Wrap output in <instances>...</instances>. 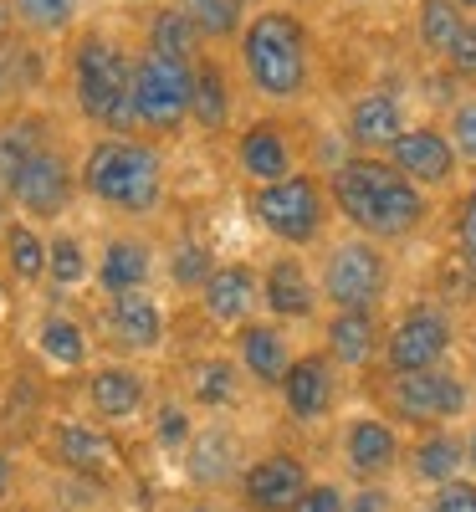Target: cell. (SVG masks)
<instances>
[{
	"label": "cell",
	"mask_w": 476,
	"mask_h": 512,
	"mask_svg": "<svg viewBox=\"0 0 476 512\" xmlns=\"http://www.w3.org/2000/svg\"><path fill=\"white\" fill-rule=\"evenodd\" d=\"M466 472H476V425L466 431Z\"/></svg>",
	"instance_id": "obj_51"
},
{
	"label": "cell",
	"mask_w": 476,
	"mask_h": 512,
	"mask_svg": "<svg viewBox=\"0 0 476 512\" xmlns=\"http://www.w3.org/2000/svg\"><path fill=\"white\" fill-rule=\"evenodd\" d=\"M446 72L461 77V82H476V16H466L461 36H456V47L446 52Z\"/></svg>",
	"instance_id": "obj_44"
},
{
	"label": "cell",
	"mask_w": 476,
	"mask_h": 512,
	"mask_svg": "<svg viewBox=\"0 0 476 512\" xmlns=\"http://www.w3.org/2000/svg\"><path fill=\"white\" fill-rule=\"evenodd\" d=\"M246 216L256 221L262 236H272L282 251H297V256L323 251L333 226H338L323 169H297L287 180L251 185L246 190Z\"/></svg>",
	"instance_id": "obj_5"
},
{
	"label": "cell",
	"mask_w": 476,
	"mask_h": 512,
	"mask_svg": "<svg viewBox=\"0 0 476 512\" xmlns=\"http://www.w3.org/2000/svg\"><path fill=\"white\" fill-rule=\"evenodd\" d=\"M190 93H195V67L169 62L159 52L134 57V134L154 144H180L190 128Z\"/></svg>",
	"instance_id": "obj_7"
},
{
	"label": "cell",
	"mask_w": 476,
	"mask_h": 512,
	"mask_svg": "<svg viewBox=\"0 0 476 512\" xmlns=\"http://www.w3.org/2000/svg\"><path fill=\"white\" fill-rule=\"evenodd\" d=\"M11 216H16V205H11V190L0 185V236H6V226H11Z\"/></svg>",
	"instance_id": "obj_48"
},
{
	"label": "cell",
	"mask_w": 476,
	"mask_h": 512,
	"mask_svg": "<svg viewBox=\"0 0 476 512\" xmlns=\"http://www.w3.org/2000/svg\"><path fill=\"white\" fill-rule=\"evenodd\" d=\"M323 180H328V195H333L338 226L354 231V236H369L389 251L410 246L415 236L430 231V221H436V195H425L384 154L349 149L338 164L323 169Z\"/></svg>",
	"instance_id": "obj_1"
},
{
	"label": "cell",
	"mask_w": 476,
	"mask_h": 512,
	"mask_svg": "<svg viewBox=\"0 0 476 512\" xmlns=\"http://www.w3.org/2000/svg\"><path fill=\"white\" fill-rule=\"evenodd\" d=\"M405 128H410L405 98L389 93V88H364V93H354L349 108H343V139L359 154H389V144H395Z\"/></svg>",
	"instance_id": "obj_28"
},
{
	"label": "cell",
	"mask_w": 476,
	"mask_h": 512,
	"mask_svg": "<svg viewBox=\"0 0 476 512\" xmlns=\"http://www.w3.org/2000/svg\"><path fill=\"white\" fill-rule=\"evenodd\" d=\"M236 103H241V77L221 52H205L195 62V93H190V128L205 139L236 134Z\"/></svg>",
	"instance_id": "obj_26"
},
{
	"label": "cell",
	"mask_w": 476,
	"mask_h": 512,
	"mask_svg": "<svg viewBox=\"0 0 476 512\" xmlns=\"http://www.w3.org/2000/svg\"><path fill=\"white\" fill-rule=\"evenodd\" d=\"M338 379L343 369L323 354V349H302L292 359V369L282 374L277 384V405L292 425H302V431H313V425H323L333 410H338Z\"/></svg>",
	"instance_id": "obj_20"
},
{
	"label": "cell",
	"mask_w": 476,
	"mask_h": 512,
	"mask_svg": "<svg viewBox=\"0 0 476 512\" xmlns=\"http://www.w3.org/2000/svg\"><path fill=\"white\" fill-rule=\"evenodd\" d=\"M308 482H313V472L302 461V451L267 446L246 461V472L236 482V507L241 512H292L297 497L308 492Z\"/></svg>",
	"instance_id": "obj_18"
},
{
	"label": "cell",
	"mask_w": 476,
	"mask_h": 512,
	"mask_svg": "<svg viewBox=\"0 0 476 512\" xmlns=\"http://www.w3.org/2000/svg\"><path fill=\"white\" fill-rule=\"evenodd\" d=\"M175 512H241V507H226L221 497H190V502H180Z\"/></svg>",
	"instance_id": "obj_47"
},
{
	"label": "cell",
	"mask_w": 476,
	"mask_h": 512,
	"mask_svg": "<svg viewBox=\"0 0 476 512\" xmlns=\"http://www.w3.org/2000/svg\"><path fill=\"white\" fill-rule=\"evenodd\" d=\"M246 446H241V431L226 420V415H205L195 425L190 446L180 451V477L195 497H221V492H236L241 472H246Z\"/></svg>",
	"instance_id": "obj_13"
},
{
	"label": "cell",
	"mask_w": 476,
	"mask_h": 512,
	"mask_svg": "<svg viewBox=\"0 0 476 512\" xmlns=\"http://www.w3.org/2000/svg\"><path fill=\"white\" fill-rule=\"evenodd\" d=\"M318 333H323L318 349L343 374L374 369L379 354H384V313H374V308H328L318 318Z\"/></svg>",
	"instance_id": "obj_25"
},
{
	"label": "cell",
	"mask_w": 476,
	"mask_h": 512,
	"mask_svg": "<svg viewBox=\"0 0 476 512\" xmlns=\"http://www.w3.org/2000/svg\"><path fill=\"white\" fill-rule=\"evenodd\" d=\"M82 200L113 226H154L169 205V149L139 134H93L77 154Z\"/></svg>",
	"instance_id": "obj_2"
},
{
	"label": "cell",
	"mask_w": 476,
	"mask_h": 512,
	"mask_svg": "<svg viewBox=\"0 0 476 512\" xmlns=\"http://www.w3.org/2000/svg\"><path fill=\"white\" fill-rule=\"evenodd\" d=\"M11 11H16V26L31 36V41H67L82 21V11H88V0H11Z\"/></svg>",
	"instance_id": "obj_36"
},
{
	"label": "cell",
	"mask_w": 476,
	"mask_h": 512,
	"mask_svg": "<svg viewBox=\"0 0 476 512\" xmlns=\"http://www.w3.org/2000/svg\"><path fill=\"white\" fill-rule=\"evenodd\" d=\"M200 410L185 400V395H159L154 400V410H149V436H154V446L164 451V456H175L180 461V451L190 446V436H195V420Z\"/></svg>",
	"instance_id": "obj_39"
},
{
	"label": "cell",
	"mask_w": 476,
	"mask_h": 512,
	"mask_svg": "<svg viewBox=\"0 0 476 512\" xmlns=\"http://www.w3.org/2000/svg\"><path fill=\"white\" fill-rule=\"evenodd\" d=\"M16 492H21V461L11 446H0V512L16 502Z\"/></svg>",
	"instance_id": "obj_46"
},
{
	"label": "cell",
	"mask_w": 476,
	"mask_h": 512,
	"mask_svg": "<svg viewBox=\"0 0 476 512\" xmlns=\"http://www.w3.org/2000/svg\"><path fill=\"white\" fill-rule=\"evenodd\" d=\"M215 267H221V256H215V246H210L205 236H180V241H169V246H164L159 277L175 287L180 297H195V292L210 282Z\"/></svg>",
	"instance_id": "obj_35"
},
{
	"label": "cell",
	"mask_w": 476,
	"mask_h": 512,
	"mask_svg": "<svg viewBox=\"0 0 476 512\" xmlns=\"http://www.w3.org/2000/svg\"><path fill=\"white\" fill-rule=\"evenodd\" d=\"M241 6H267V0H241Z\"/></svg>",
	"instance_id": "obj_53"
},
{
	"label": "cell",
	"mask_w": 476,
	"mask_h": 512,
	"mask_svg": "<svg viewBox=\"0 0 476 512\" xmlns=\"http://www.w3.org/2000/svg\"><path fill=\"white\" fill-rule=\"evenodd\" d=\"M405 436L379 410H354L338 431V466L349 482H389L405 466Z\"/></svg>",
	"instance_id": "obj_16"
},
{
	"label": "cell",
	"mask_w": 476,
	"mask_h": 512,
	"mask_svg": "<svg viewBox=\"0 0 476 512\" xmlns=\"http://www.w3.org/2000/svg\"><path fill=\"white\" fill-rule=\"evenodd\" d=\"M246 374H241V364L231 359V349L221 354V349H210V354H190L185 364H180V395L200 410V415H231V410H241V400H246Z\"/></svg>",
	"instance_id": "obj_27"
},
{
	"label": "cell",
	"mask_w": 476,
	"mask_h": 512,
	"mask_svg": "<svg viewBox=\"0 0 476 512\" xmlns=\"http://www.w3.org/2000/svg\"><path fill=\"white\" fill-rule=\"evenodd\" d=\"M231 164H236V175L241 185H272V180H287L302 169V149L292 139V123L282 113H256L246 123H236V134H231Z\"/></svg>",
	"instance_id": "obj_15"
},
{
	"label": "cell",
	"mask_w": 476,
	"mask_h": 512,
	"mask_svg": "<svg viewBox=\"0 0 476 512\" xmlns=\"http://www.w3.org/2000/svg\"><path fill=\"white\" fill-rule=\"evenodd\" d=\"M31 349L52 374H88L98 364V333L67 303H47L31 323Z\"/></svg>",
	"instance_id": "obj_21"
},
{
	"label": "cell",
	"mask_w": 476,
	"mask_h": 512,
	"mask_svg": "<svg viewBox=\"0 0 476 512\" xmlns=\"http://www.w3.org/2000/svg\"><path fill=\"white\" fill-rule=\"evenodd\" d=\"M282 6H308V0H282Z\"/></svg>",
	"instance_id": "obj_54"
},
{
	"label": "cell",
	"mask_w": 476,
	"mask_h": 512,
	"mask_svg": "<svg viewBox=\"0 0 476 512\" xmlns=\"http://www.w3.org/2000/svg\"><path fill=\"white\" fill-rule=\"evenodd\" d=\"M62 134H67L62 118L52 108H41V103H21L11 113H0V185L11 190V180L21 175V169Z\"/></svg>",
	"instance_id": "obj_29"
},
{
	"label": "cell",
	"mask_w": 476,
	"mask_h": 512,
	"mask_svg": "<svg viewBox=\"0 0 476 512\" xmlns=\"http://www.w3.org/2000/svg\"><path fill=\"white\" fill-rule=\"evenodd\" d=\"M451 236H456V267H461L466 282L476 287V180H471V185L461 190V200H456Z\"/></svg>",
	"instance_id": "obj_40"
},
{
	"label": "cell",
	"mask_w": 476,
	"mask_h": 512,
	"mask_svg": "<svg viewBox=\"0 0 476 512\" xmlns=\"http://www.w3.org/2000/svg\"><path fill=\"white\" fill-rule=\"evenodd\" d=\"M318 292H323V313L328 308H374L384 313L389 292H395V251L369 241V236H328V246L313 262Z\"/></svg>",
	"instance_id": "obj_6"
},
{
	"label": "cell",
	"mask_w": 476,
	"mask_h": 512,
	"mask_svg": "<svg viewBox=\"0 0 476 512\" xmlns=\"http://www.w3.org/2000/svg\"><path fill=\"white\" fill-rule=\"evenodd\" d=\"M11 297H16V287H11V277H6V267H0V313L11 308Z\"/></svg>",
	"instance_id": "obj_50"
},
{
	"label": "cell",
	"mask_w": 476,
	"mask_h": 512,
	"mask_svg": "<svg viewBox=\"0 0 476 512\" xmlns=\"http://www.w3.org/2000/svg\"><path fill=\"white\" fill-rule=\"evenodd\" d=\"M47 256H52V231L26 216H11L0 236V267H6L16 292H47Z\"/></svg>",
	"instance_id": "obj_30"
},
{
	"label": "cell",
	"mask_w": 476,
	"mask_h": 512,
	"mask_svg": "<svg viewBox=\"0 0 476 512\" xmlns=\"http://www.w3.org/2000/svg\"><path fill=\"white\" fill-rule=\"evenodd\" d=\"M93 287V241L82 236L77 226H52V256H47V292L52 303L62 297H77Z\"/></svg>",
	"instance_id": "obj_34"
},
{
	"label": "cell",
	"mask_w": 476,
	"mask_h": 512,
	"mask_svg": "<svg viewBox=\"0 0 476 512\" xmlns=\"http://www.w3.org/2000/svg\"><path fill=\"white\" fill-rule=\"evenodd\" d=\"M159 262H164V246L144 226H113L93 246V292L113 297V292L154 287L159 282Z\"/></svg>",
	"instance_id": "obj_17"
},
{
	"label": "cell",
	"mask_w": 476,
	"mask_h": 512,
	"mask_svg": "<svg viewBox=\"0 0 476 512\" xmlns=\"http://www.w3.org/2000/svg\"><path fill=\"white\" fill-rule=\"evenodd\" d=\"M461 26H466V11L456 6V0H415V47L430 62H446Z\"/></svg>",
	"instance_id": "obj_37"
},
{
	"label": "cell",
	"mask_w": 476,
	"mask_h": 512,
	"mask_svg": "<svg viewBox=\"0 0 476 512\" xmlns=\"http://www.w3.org/2000/svg\"><path fill=\"white\" fill-rule=\"evenodd\" d=\"M456 6H461V11H466V16H471V11H476V0H456Z\"/></svg>",
	"instance_id": "obj_52"
},
{
	"label": "cell",
	"mask_w": 476,
	"mask_h": 512,
	"mask_svg": "<svg viewBox=\"0 0 476 512\" xmlns=\"http://www.w3.org/2000/svg\"><path fill=\"white\" fill-rule=\"evenodd\" d=\"M349 512H395V487L389 482H354Z\"/></svg>",
	"instance_id": "obj_45"
},
{
	"label": "cell",
	"mask_w": 476,
	"mask_h": 512,
	"mask_svg": "<svg viewBox=\"0 0 476 512\" xmlns=\"http://www.w3.org/2000/svg\"><path fill=\"white\" fill-rule=\"evenodd\" d=\"M456 354V318L436 297H415L395 318L384 323V374H420V369H441Z\"/></svg>",
	"instance_id": "obj_9"
},
{
	"label": "cell",
	"mask_w": 476,
	"mask_h": 512,
	"mask_svg": "<svg viewBox=\"0 0 476 512\" xmlns=\"http://www.w3.org/2000/svg\"><path fill=\"white\" fill-rule=\"evenodd\" d=\"M93 333L113 359H159L169 344V308L154 287L98 297Z\"/></svg>",
	"instance_id": "obj_11"
},
{
	"label": "cell",
	"mask_w": 476,
	"mask_h": 512,
	"mask_svg": "<svg viewBox=\"0 0 476 512\" xmlns=\"http://www.w3.org/2000/svg\"><path fill=\"white\" fill-rule=\"evenodd\" d=\"M6 512H11V507H6Z\"/></svg>",
	"instance_id": "obj_55"
},
{
	"label": "cell",
	"mask_w": 476,
	"mask_h": 512,
	"mask_svg": "<svg viewBox=\"0 0 476 512\" xmlns=\"http://www.w3.org/2000/svg\"><path fill=\"white\" fill-rule=\"evenodd\" d=\"M195 308L210 328H221V333L262 318V267L241 262V256L236 262H221L210 272V282L195 292Z\"/></svg>",
	"instance_id": "obj_24"
},
{
	"label": "cell",
	"mask_w": 476,
	"mask_h": 512,
	"mask_svg": "<svg viewBox=\"0 0 476 512\" xmlns=\"http://www.w3.org/2000/svg\"><path fill=\"white\" fill-rule=\"evenodd\" d=\"M77 154L72 139H52L47 149H41L21 175L11 180V205H16V216L36 221V226H62L72 216V205L82 200V175H77Z\"/></svg>",
	"instance_id": "obj_10"
},
{
	"label": "cell",
	"mask_w": 476,
	"mask_h": 512,
	"mask_svg": "<svg viewBox=\"0 0 476 512\" xmlns=\"http://www.w3.org/2000/svg\"><path fill=\"white\" fill-rule=\"evenodd\" d=\"M297 354L302 349L292 344V328L267 318V313L241 323V328H231V359L241 364L251 390H262V395H277V384H282V374L292 369Z\"/></svg>",
	"instance_id": "obj_22"
},
{
	"label": "cell",
	"mask_w": 476,
	"mask_h": 512,
	"mask_svg": "<svg viewBox=\"0 0 476 512\" xmlns=\"http://www.w3.org/2000/svg\"><path fill=\"white\" fill-rule=\"evenodd\" d=\"M185 16L195 21L200 41L210 52H221V47H236L246 21H251V6H241V0H180Z\"/></svg>",
	"instance_id": "obj_38"
},
{
	"label": "cell",
	"mask_w": 476,
	"mask_h": 512,
	"mask_svg": "<svg viewBox=\"0 0 476 512\" xmlns=\"http://www.w3.org/2000/svg\"><path fill=\"white\" fill-rule=\"evenodd\" d=\"M139 47H144V52H159V57H169V62H185V67H195V62L210 52L205 41H200V31H195V21L185 16L180 0H159V6L144 11Z\"/></svg>",
	"instance_id": "obj_32"
},
{
	"label": "cell",
	"mask_w": 476,
	"mask_h": 512,
	"mask_svg": "<svg viewBox=\"0 0 476 512\" xmlns=\"http://www.w3.org/2000/svg\"><path fill=\"white\" fill-rule=\"evenodd\" d=\"M41 88H47V41H31L26 31L0 41V113L31 103Z\"/></svg>",
	"instance_id": "obj_31"
},
{
	"label": "cell",
	"mask_w": 476,
	"mask_h": 512,
	"mask_svg": "<svg viewBox=\"0 0 476 512\" xmlns=\"http://www.w3.org/2000/svg\"><path fill=\"white\" fill-rule=\"evenodd\" d=\"M134 57L139 47L103 21H82L62 41L67 103L93 134H134Z\"/></svg>",
	"instance_id": "obj_4"
},
{
	"label": "cell",
	"mask_w": 476,
	"mask_h": 512,
	"mask_svg": "<svg viewBox=\"0 0 476 512\" xmlns=\"http://www.w3.org/2000/svg\"><path fill=\"white\" fill-rule=\"evenodd\" d=\"M313 72H318V36L313 21L297 6L267 0L256 6L241 41H236V77L241 93H251L262 108L287 113L313 93Z\"/></svg>",
	"instance_id": "obj_3"
},
{
	"label": "cell",
	"mask_w": 476,
	"mask_h": 512,
	"mask_svg": "<svg viewBox=\"0 0 476 512\" xmlns=\"http://www.w3.org/2000/svg\"><path fill=\"white\" fill-rule=\"evenodd\" d=\"M292 512H349V487L333 482V477H313Z\"/></svg>",
	"instance_id": "obj_43"
},
{
	"label": "cell",
	"mask_w": 476,
	"mask_h": 512,
	"mask_svg": "<svg viewBox=\"0 0 476 512\" xmlns=\"http://www.w3.org/2000/svg\"><path fill=\"white\" fill-rule=\"evenodd\" d=\"M384 159L395 164L400 175H410L425 195H451L461 185V154L446 134V123H410L405 134L389 144Z\"/></svg>",
	"instance_id": "obj_19"
},
{
	"label": "cell",
	"mask_w": 476,
	"mask_h": 512,
	"mask_svg": "<svg viewBox=\"0 0 476 512\" xmlns=\"http://www.w3.org/2000/svg\"><path fill=\"white\" fill-rule=\"evenodd\" d=\"M103 6H118V11H149L159 0H103Z\"/></svg>",
	"instance_id": "obj_49"
},
{
	"label": "cell",
	"mask_w": 476,
	"mask_h": 512,
	"mask_svg": "<svg viewBox=\"0 0 476 512\" xmlns=\"http://www.w3.org/2000/svg\"><path fill=\"white\" fill-rule=\"evenodd\" d=\"M384 410L395 425L436 431V425H451L471 410V384L451 364L420 369V374H384Z\"/></svg>",
	"instance_id": "obj_12"
},
{
	"label": "cell",
	"mask_w": 476,
	"mask_h": 512,
	"mask_svg": "<svg viewBox=\"0 0 476 512\" xmlns=\"http://www.w3.org/2000/svg\"><path fill=\"white\" fill-rule=\"evenodd\" d=\"M154 400H159V390L139 359H98L82 374V405H88L93 420L113 425V431L144 420L154 410Z\"/></svg>",
	"instance_id": "obj_14"
},
{
	"label": "cell",
	"mask_w": 476,
	"mask_h": 512,
	"mask_svg": "<svg viewBox=\"0 0 476 512\" xmlns=\"http://www.w3.org/2000/svg\"><path fill=\"white\" fill-rule=\"evenodd\" d=\"M41 451L57 466L62 477H77V482H93V487H108L123 477V441L113 425L93 420V415H52L41 425Z\"/></svg>",
	"instance_id": "obj_8"
},
{
	"label": "cell",
	"mask_w": 476,
	"mask_h": 512,
	"mask_svg": "<svg viewBox=\"0 0 476 512\" xmlns=\"http://www.w3.org/2000/svg\"><path fill=\"white\" fill-rule=\"evenodd\" d=\"M420 512H476V477H456L441 487H425V507Z\"/></svg>",
	"instance_id": "obj_42"
},
{
	"label": "cell",
	"mask_w": 476,
	"mask_h": 512,
	"mask_svg": "<svg viewBox=\"0 0 476 512\" xmlns=\"http://www.w3.org/2000/svg\"><path fill=\"white\" fill-rule=\"evenodd\" d=\"M262 313L287 323V328H302V323L323 318V292H318V277L308 267V256L282 251L262 267Z\"/></svg>",
	"instance_id": "obj_23"
},
{
	"label": "cell",
	"mask_w": 476,
	"mask_h": 512,
	"mask_svg": "<svg viewBox=\"0 0 476 512\" xmlns=\"http://www.w3.org/2000/svg\"><path fill=\"white\" fill-rule=\"evenodd\" d=\"M446 134H451L461 164H476V93L451 103V113H446Z\"/></svg>",
	"instance_id": "obj_41"
},
{
	"label": "cell",
	"mask_w": 476,
	"mask_h": 512,
	"mask_svg": "<svg viewBox=\"0 0 476 512\" xmlns=\"http://www.w3.org/2000/svg\"><path fill=\"white\" fill-rule=\"evenodd\" d=\"M405 472L420 487H441L466 477V436L456 425H436V431H420V441L405 451Z\"/></svg>",
	"instance_id": "obj_33"
}]
</instances>
